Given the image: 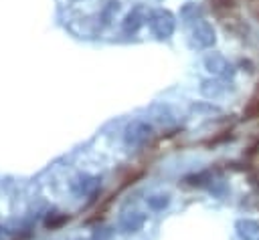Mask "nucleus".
<instances>
[{"label": "nucleus", "mask_w": 259, "mask_h": 240, "mask_svg": "<svg viewBox=\"0 0 259 240\" xmlns=\"http://www.w3.org/2000/svg\"><path fill=\"white\" fill-rule=\"evenodd\" d=\"M235 230L241 240H259V222H255V220L241 218V220H237Z\"/></svg>", "instance_id": "nucleus-1"}, {"label": "nucleus", "mask_w": 259, "mask_h": 240, "mask_svg": "<svg viewBox=\"0 0 259 240\" xmlns=\"http://www.w3.org/2000/svg\"><path fill=\"white\" fill-rule=\"evenodd\" d=\"M148 206H150L152 210H162V208L168 206V196H166V194H164V196H152V198L148 200Z\"/></svg>", "instance_id": "nucleus-3"}, {"label": "nucleus", "mask_w": 259, "mask_h": 240, "mask_svg": "<svg viewBox=\"0 0 259 240\" xmlns=\"http://www.w3.org/2000/svg\"><path fill=\"white\" fill-rule=\"evenodd\" d=\"M144 222H146L144 214H140V212H127V214L119 220V230L125 232V234L138 232V230L144 226Z\"/></svg>", "instance_id": "nucleus-2"}, {"label": "nucleus", "mask_w": 259, "mask_h": 240, "mask_svg": "<svg viewBox=\"0 0 259 240\" xmlns=\"http://www.w3.org/2000/svg\"><path fill=\"white\" fill-rule=\"evenodd\" d=\"M73 188H75L77 194H89V192L95 188V179H81V182H77Z\"/></svg>", "instance_id": "nucleus-4"}]
</instances>
